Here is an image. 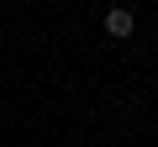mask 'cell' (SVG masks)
Listing matches in <instances>:
<instances>
[{
  "instance_id": "obj_1",
  "label": "cell",
  "mask_w": 158,
  "mask_h": 147,
  "mask_svg": "<svg viewBox=\"0 0 158 147\" xmlns=\"http://www.w3.org/2000/svg\"><path fill=\"white\" fill-rule=\"evenodd\" d=\"M106 32L121 42V37H132V32H137V16H132L127 6H111V11H106Z\"/></svg>"
}]
</instances>
